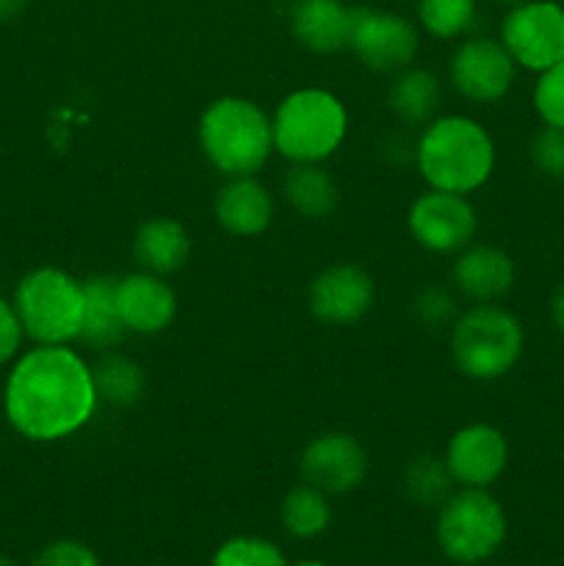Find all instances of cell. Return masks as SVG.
<instances>
[{
	"instance_id": "obj_1",
	"label": "cell",
	"mask_w": 564,
	"mask_h": 566,
	"mask_svg": "<svg viewBox=\"0 0 564 566\" xmlns=\"http://www.w3.org/2000/svg\"><path fill=\"white\" fill-rule=\"evenodd\" d=\"M92 365L70 346H36L17 359L3 392L11 429L33 442L77 434L97 409Z\"/></svg>"
},
{
	"instance_id": "obj_2",
	"label": "cell",
	"mask_w": 564,
	"mask_h": 566,
	"mask_svg": "<svg viewBox=\"0 0 564 566\" xmlns=\"http://www.w3.org/2000/svg\"><path fill=\"white\" fill-rule=\"evenodd\" d=\"M415 164L435 191L470 193L490 180L495 147L470 116H437L418 136Z\"/></svg>"
},
{
	"instance_id": "obj_3",
	"label": "cell",
	"mask_w": 564,
	"mask_h": 566,
	"mask_svg": "<svg viewBox=\"0 0 564 566\" xmlns=\"http://www.w3.org/2000/svg\"><path fill=\"white\" fill-rule=\"evenodd\" d=\"M199 147L216 171L227 177L254 175L274 149L271 119L247 97H219L199 119Z\"/></svg>"
},
{
	"instance_id": "obj_4",
	"label": "cell",
	"mask_w": 564,
	"mask_h": 566,
	"mask_svg": "<svg viewBox=\"0 0 564 566\" xmlns=\"http://www.w3.org/2000/svg\"><path fill=\"white\" fill-rule=\"evenodd\" d=\"M274 149L291 164H321L343 144L348 116L341 99L324 88L288 94L271 119Z\"/></svg>"
},
{
	"instance_id": "obj_5",
	"label": "cell",
	"mask_w": 564,
	"mask_h": 566,
	"mask_svg": "<svg viewBox=\"0 0 564 566\" xmlns=\"http://www.w3.org/2000/svg\"><path fill=\"white\" fill-rule=\"evenodd\" d=\"M14 313L36 346L77 340L83 321V282L55 265L33 269L17 282Z\"/></svg>"
},
{
	"instance_id": "obj_6",
	"label": "cell",
	"mask_w": 564,
	"mask_h": 566,
	"mask_svg": "<svg viewBox=\"0 0 564 566\" xmlns=\"http://www.w3.org/2000/svg\"><path fill=\"white\" fill-rule=\"evenodd\" d=\"M523 354V326L509 310L476 304L451 324V357L462 376L492 381L506 376Z\"/></svg>"
},
{
	"instance_id": "obj_7",
	"label": "cell",
	"mask_w": 564,
	"mask_h": 566,
	"mask_svg": "<svg viewBox=\"0 0 564 566\" xmlns=\"http://www.w3.org/2000/svg\"><path fill=\"white\" fill-rule=\"evenodd\" d=\"M435 534L437 545L451 562L481 564L501 551L506 539V514L487 490L462 486L440 506Z\"/></svg>"
},
{
	"instance_id": "obj_8",
	"label": "cell",
	"mask_w": 564,
	"mask_h": 566,
	"mask_svg": "<svg viewBox=\"0 0 564 566\" xmlns=\"http://www.w3.org/2000/svg\"><path fill=\"white\" fill-rule=\"evenodd\" d=\"M501 42L514 64L545 72L564 61V6L553 0H525L514 6L501 25Z\"/></svg>"
},
{
	"instance_id": "obj_9",
	"label": "cell",
	"mask_w": 564,
	"mask_h": 566,
	"mask_svg": "<svg viewBox=\"0 0 564 566\" xmlns=\"http://www.w3.org/2000/svg\"><path fill=\"white\" fill-rule=\"evenodd\" d=\"M407 227L415 243L429 252L453 254L470 247L476 230H479V219L464 193L431 188L412 202L407 213Z\"/></svg>"
},
{
	"instance_id": "obj_10",
	"label": "cell",
	"mask_w": 564,
	"mask_h": 566,
	"mask_svg": "<svg viewBox=\"0 0 564 566\" xmlns=\"http://www.w3.org/2000/svg\"><path fill=\"white\" fill-rule=\"evenodd\" d=\"M348 48L368 70L401 72L412 64L418 53V31L401 14L357 9Z\"/></svg>"
},
{
	"instance_id": "obj_11",
	"label": "cell",
	"mask_w": 564,
	"mask_h": 566,
	"mask_svg": "<svg viewBox=\"0 0 564 566\" xmlns=\"http://www.w3.org/2000/svg\"><path fill=\"white\" fill-rule=\"evenodd\" d=\"M514 59L503 42L487 36L464 39L451 55L448 75L457 92L473 103H495L512 88Z\"/></svg>"
},
{
	"instance_id": "obj_12",
	"label": "cell",
	"mask_w": 564,
	"mask_h": 566,
	"mask_svg": "<svg viewBox=\"0 0 564 566\" xmlns=\"http://www.w3.org/2000/svg\"><path fill=\"white\" fill-rule=\"evenodd\" d=\"M299 470L304 484L326 495H346L368 475V453L352 434L330 431L307 442L299 459Z\"/></svg>"
},
{
	"instance_id": "obj_13",
	"label": "cell",
	"mask_w": 564,
	"mask_h": 566,
	"mask_svg": "<svg viewBox=\"0 0 564 566\" xmlns=\"http://www.w3.org/2000/svg\"><path fill=\"white\" fill-rule=\"evenodd\" d=\"M307 307L321 324H357L374 307V280L354 263L330 265L310 282Z\"/></svg>"
},
{
	"instance_id": "obj_14",
	"label": "cell",
	"mask_w": 564,
	"mask_h": 566,
	"mask_svg": "<svg viewBox=\"0 0 564 566\" xmlns=\"http://www.w3.org/2000/svg\"><path fill=\"white\" fill-rule=\"evenodd\" d=\"M509 462L506 437L487 423L459 429L446 448V464L453 484L487 490L501 479Z\"/></svg>"
},
{
	"instance_id": "obj_15",
	"label": "cell",
	"mask_w": 564,
	"mask_h": 566,
	"mask_svg": "<svg viewBox=\"0 0 564 566\" xmlns=\"http://www.w3.org/2000/svg\"><path fill=\"white\" fill-rule=\"evenodd\" d=\"M116 307L133 335H158L177 315V293L169 282L149 271L116 280Z\"/></svg>"
},
{
	"instance_id": "obj_16",
	"label": "cell",
	"mask_w": 564,
	"mask_h": 566,
	"mask_svg": "<svg viewBox=\"0 0 564 566\" xmlns=\"http://www.w3.org/2000/svg\"><path fill=\"white\" fill-rule=\"evenodd\" d=\"M451 282L470 302L492 304L512 291L514 263L498 247H464L453 260Z\"/></svg>"
},
{
	"instance_id": "obj_17",
	"label": "cell",
	"mask_w": 564,
	"mask_h": 566,
	"mask_svg": "<svg viewBox=\"0 0 564 566\" xmlns=\"http://www.w3.org/2000/svg\"><path fill=\"white\" fill-rule=\"evenodd\" d=\"M216 219L230 235L254 238L269 230L274 219V199L254 175L230 177L216 193Z\"/></svg>"
},
{
	"instance_id": "obj_18",
	"label": "cell",
	"mask_w": 564,
	"mask_h": 566,
	"mask_svg": "<svg viewBox=\"0 0 564 566\" xmlns=\"http://www.w3.org/2000/svg\"><path fill=\"white\" fill-rule=\"evenodd\" d=\"M354 11L341 0H296L291 31L310 53H337L352 42Z\"/></svg>"
},
{
	"instance_id": "obj_19",
	"label": "cell",
	"mask_w": 564,
	"mask_h": 566,
	"mask_svg": "<svg viewBox=\"0 0 564 566\" xmlns=\"http://www.w3.org/2000/svg\"><path fill=\"white\" fill-rule=\"evenodd\" d=\"M133 258L149 274H175L191 258V235L175 219H147L133 235Z\"/></svg>"
},
{
	"instance_id": "obj_20",
	"label": "cell",
	"mask_w": 564,
	"mask_h": 566,
	"mask_svg": "<svg viewBox=\"0 0 564 566\" xmlns=\"http://www.w3.org/2000/svg\"><path fill=\"white\" fill-rule=\"evenodd\" d=\"M130 335L116 307L114 276H92L83 282V321L77 340L92 348H114Z\"/></svg>"
},
{
	"instance_id": "obj_21",
	"label": "cell",
	"mask_w": 564,
	"mask_h": 566,
	"mask_svg": "<svg viewBox=\"0 0 564 566\" xmlns=\"http://www.w3.org/2000/svg\"><path fill=\"white\" fill-rule=\"evenodd\" d=\"M442 88L437 75L420 66H407L396 75L387 92V105L398 122L407 127H426L431 119H437L440 111Z\"/></svg>"
},
{
	"instance_id": "obj_22",
	"label": "cell",
	"mask_w": 564,
	"mask_h": 566,
	"mask_svg": "<svg viewBox=\"0 0 564 566\" xmlns=\"http://www.w3.org/2000/svg\"><path fill=\"white\" fill-rule=\"evenodd\" d=\"M282 193L299 216L313 221L332 216L341 199L332 175L318 164H293L282 180Z\"/></svg>"
},
{
	"instance_id": "obj_23",
	"label": "cell",
	"mask_w": 564,
	"mask_h": 566,
	"mask_svg": "<svg viewBox=\"0 0 564 566\" xmlns=\"http://www.w3.org/2000/svg\"><path fill=\"white\" fill-rule=\"evenodd\" d=\"M92 376L97 398L111 407H133V403L142 401L144 390H147V376H144L142 365L125 354L111 352L100 357L92 368Z\"/></svg>"
},
{
	"instance_id": "obj_24",
	"label": "cell",
	"mask_w": 564,
	"mask_h": 566,
	"mask_svg": "<svg viewBox=\"0 0 564 566\" xmlns=\"http://www.w3.org/2000/svg\"><path fill=\"white\" fill-rule=\"evenodd\" d=\"M282 528L293 536V539H315L324 534L332 523V506L330 495L310 484L293 486L285 495L280 509Z\"/></svg>"
},
{
	"instance_id": "obj_25",
	"label": "cell",
	"mask_w": 564,
	"mask_h": 566,
	"mask_svg": "<svg viewBox=\"0 0 564 566\" xmlns=\"http://www.w3.org/2000/svg\"><path fill=\"white\" fill-rule=\"evenodd\" d=\"M404 492L418 506H442L451 497L453 479L448 473L446 459L418 457L404 470Z\"/></svg>"
},
{
	"instance_id": "obj_26",
	"label": "cell",
	"mask_w": 564,
	"mask_h": 566,
	"mask_svg": "<svg viewBox=\"0 0 564 566\" xmlns=\"http://www.w3.org/2000/svg\"><path fill=\"white\" fill-rule=\"evenodd\" d=\"M418 20L437 39L464 36L476 25V0H420Z\"/></svg>"
},
{
	"instance_id": "obj_27",
	"label": "cell",
	"mask_w": 564,
	"mask_h": 566,
	"mask_svg": "<svg viewBox=\"0 0 564 566\" xmlns=\"http://www.w3.org/2000/svg\"><path fill=\"white\" fill-rule=\"evenodd\" d=\"M210 566H288V562L274 542L260 536H236L213 553Z\"/></svg>"
},
{
	"instance_id": "obj_28",
	"label": "cell",
	"mask_w": 564,
	"mask_h": 566,
	"mask_svg": "<svg viewBox=\"0 0 564 566\" xmlns=\"http://www.w3.org/2000/svg\"><path fill=\"white\" fill-rule=\"evenodd\" d=\"M534 108L551 127H564V61L540 72L534 86Z\"/></svg>"
},
{
	"instance_id": "obj_29",
	"label": "cell",
	"mask_w": 564,
	"mask_h": 566,
	"mask_svg": "<svg viewBox=\"0 0 564 566\" xmlns=\"http://www.w3.org/2000/svg\"><path fill=\"white\" fill-rule=\"evenodd\" d=\"M412 313L420 324L426 326H451L453 321L459 318V307H457V298L440 285H429L424 291L415 293L412 298Z\"/></svg>"
},
{
	"instance_id": "obj_30",
	"label": "cell",
	"mask_w": 564,
	"mask_h": 566,
	"mask_svg": "<svg viewBox=\"0 0 564 566\" xmlns=\"http://www.w3.org/2000/svg\"><path fill=\"white\" fill-rule=\"evenodd\" d=\"M531 164L545 177H564V127L545 125L531 142Z\"/></svg>"
},
{
	"instance_id": "obj_31",
	"label": "cell",
	"mask_w": 564,
	"mask_h": 566,
	"mask_svg": "<svg viewBox=\"0 0 564 566\" xmlns=\"http://www.w3.org/2000/svg\"><path fill=\"white\" fill-rule=\"evenodd\" d=\"M31 566H100L97 553L77 539H59L44 545Z\"/></svg>"
},
{
	"instance_id": "obj_32",
	"label": "cell",
	"mask_w": 564,
	"mask_h": 566,
	"mask_svg": "<svg viewBox=\"0 0 564 566\" xmlns=\"http://www.w3.org/2000/svg\"><path fill=\"white\" fill-rule=\"evenodd\" d=\"M22 337H25V332H22L20 318L14 313V304L0 296V365L17 357V352L22 346Z\"/></svg>"
},
{
	"instance_id": "obj_33",
	"label": "cell",
	"mask_w": 564,
	"mask_h": 566,
	"mask_svg": "<svg viewBox=\"0 0 564 566\" xmlns=\"http://www.w3.org/2000/svg\"><path fill=\"white\" fill-rule=\"evenodd\" d=\"M551 318H553V326H556V329L564 335V287H558V291L553 293Z\"/></svg>"
},
{
	"instance_id": "obj_34",
	"label": "cell",
	"mask_w": 564,
	"mask_h": 566,
	"mask_svg": "<svg viewBox=\"0 0 564 566\" xmlns=\"http://www.w3.org/2000/svg\"><path fill=\"white\" fill-rule=\"evenodd\" d=\"M28 0H0V22H11L25 11Z\"/></svg>"
},
{
	"instance_id": "obj_35",
	"label": "cell",
	"mask_w": 564,
	"mask_h": 566,
	"mask_svg": "<svg viewBox=\"0 0 564 566\" xmlns=\"http://www.w3.org/2000/svg\"><path fill=\"white\" fill-rule=\"evenodd\" d=\"M0 566H20V564H17L11 556H3V553H0Z\"/></svg>"
},
{
	"instance_id": "obj_36",
	"label": "cell",
	"mask_w": 564,
	"mask_h": 566,
	"mask_svg": "<svg viewBox=\"0 0 564 566\" xmlns=\"http://www.w3.org/2000/svg\"><path fill=\"white\" fill-rule=\"evenodd\" d=\"M495 3H501V6H520V3H525V0H495Z\"/></svg>"
},
{
	"instance_id": "obj_37",
	"label": "cell",
	"mask_w": 564,
	"mask_h": 566,
	"mask_svg": "<svg viewBox=\"0 0 564 566\" xmlns=\"http://www.w3.org/2000/svg\"><path fill=\"white\" fill-rule=\"evenodd\" d=\"M291 566V564H288ZM293 566H326V564H318V562H299V564H293Z\"/></svg>"
}]
</instances>
